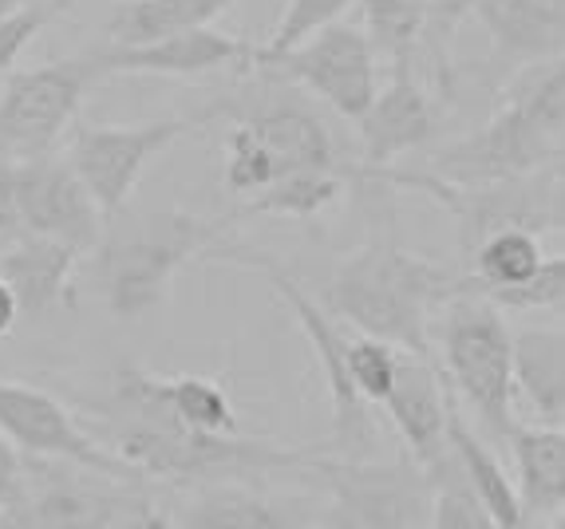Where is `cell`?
<instances>
[{"instance_id": "cell-1", "label": "cell", "mask_w": 565, "mask_h": 529, "mask_svg": "<svg viewBox=\"0 0 565 529\" xmlns=\"http://www.w3.org/2000/svg\"><path fill=\"white\" fill-rule=\"evenodd\" d=\"M92 431L119 463L131 466L139 478H170V483H234L249 474H301L317 451L309 446L254 443L237 435H199L174 419L162 391V376L119 364L107 379L104 399H79Z\"/></svg>"}, {"instance_id": "cell-2", "label": "cell", "mask_w": 565, "mask_h": 529, "mask_svg": "<svg viewBox=\"0 0 565 529\" xmlns=\"http://www.w3.org/2000/svg\"><path fill=\"white\" fill-rule=\"evenodd\" d=\"M565 72L562 60H537L510 84L507 104L479 131L447 142L427 159L424 174L455 190L499 186L546 166H562Z\"/></svg>"}, {"instance_id": "cell-3", "label": "cell", "mask_w": 565, "mask_h": 529, "mask_svg": "<svg viewBox=\"0 0 565 529\" xmlns=\"http://www.w3.org/2000/svg\"><path fill=\"white\" fill-rule=\"evenodd\" d=\"M459 293H471V277L412 253L387 234L337 264L321 304L340 321L356 324L364 336L431 356L427 316Z\"/></svg>"}, {"instance_id": "cell-4", "label": "cell", "mask_w": 565, "mask_h": 529, "mask_svg": "<svg viewBox=\"0 0 565 529\" xmlns=\"http://www.w3.org/2000/svg\"><path fill=\"white\" fill-rule=\"evenodd\" d=\"M234 218H199L190 209H139L104 218L95 241L99 293L115 321H142L167 301L190 261H210Z\"/></svg>"}, {"instance_id": "cell-5", "label": "cell", "mask_w": 565, "mask_h": 529, "mask_svg": "<svg viewBox=\"0 0 565 529\" xmlns=\"http://www.w3.org/2000/svg\"><path fill=\"white\" fill-rule=\"evenodd\" d=\"M0 529H167V521L139 478L40 458L36 471H24V501Z\"/></svg>"}, {"instance_id": "cell-6", "label": "cell", "mask_w": 565, "mask_h": 529, "mask_svg": "<svg viewBox=\"0 0 565 529\" xmlns=\"http://www.w3.org/2000/svg\"><path fill=\"white\" fill-rule=\"evenodd\" d=\"M234 99H214L194 115H174V119H147V123H104V127H76L72 134V151H67V166L76 171V179L87 186L104 218H115L127 202H131L135 186H139L142 171L154 154L186 139L190 131L226 119Z\"/></svg>"}, {"instance_id": "cell-7", "label": "cell", "mask_w": 565, "mask_h": 529, "mask_svg": "<svg viewBox=\"0 0 565 529\" xmlns=\"http://www.w3.org/2000/svg\"><path fill=\"white\" fill-rule=\"evenodd\" d=\"M309 478L329 494L324 529H431L427 474L407 454L392 463H367L317 451Z\"/></svg>"}, {"instance_id": "cell-8", "label": "cell", "mask_w": 565, "mask_h": 529, "mask_svg": "<svg viewBox=\"0 0 565 529\" xmlns=\"http://www.w3.org/2000/svg\"><path fill=\"white\" fill-rule=\"evenodd\" d=\"M210 261H230V264H242V269H254L262 273L265 281L274 284V293L289 304L292 321L301 324L305 341L309 348L317 352V364H321V376H324V388L332 396V439L337 446L352 451V446H367L372 443V407L356 396L349 379V336L337 328L332 321V312L324 309L317 296L305 289L297 277L277 261L274 253H262L254 246H242V241H222L214 249Z\"/></svg>"}, {"instance_id": "cell-9", "label": "cell", "mask_w": 565, "mask_h": 529, "mask_svg": "<svg viewBox=\"0 0 565 529\" xmlns=\"http://www.w3.org/2000/svg\"><path fill=\"white\" fill-rule=\"evenodd\" d=\"M444 368L475 415L507 439L514 427V376H510V328L502 312L479 293L447 301L444 321Z\"/></svg>"}, {"instance_id": "cell-10", "label": "cell", "mask_w": 565, "mask_h": 529, "mask_svg": "<svg viewBox=\"0 0 565 529\" xmlns=\"http://www.w3.org/2000/svg\"><path fill=\"white\" fill-rule=\"evenodd\" d=\"M99 79L92 52L72 60L9 72L0 91V162H29L52 154L60 134L76 123L84 91Z\"/></svg>"}, {"instance_id": "cell-11", "label": "cell", "mask_w": 565, "mask_h": 529, "mask_svg": "<svg viewBox=\"0 0 565 529\" xmlns=\"http://www.w3.org/2000/svg\"><path fill=\"white\" fill-rule=\"evenodd\" d=\"M262 76H277L285 84H301L321 104H329L349 123H356L364 107L372 104L376 79V52L356 24H329L305 44L289 47L281 56L257 64Z\"/></svg>"}, {"instance_id": "cell-12", "label": "cell", "mask_w": 565, "mask_h": 529, "mask_svg": "<svg viewBox=\"0 0 565 529\" xmlns=\"http://www.w3.org/2000/svg\"><path fill=\"white\" fill-rule=\"evenodd\" d=\"M0 435L32 458L76 463L87 471L111 474V478H139L79 423L72 407L20 379H0Z\"/></svg>"}, {"instance_id": "cell-13", "label": "cell", "mask_w": 565, "mask_h": 529, "mask_svg": "<svg viewBox=\"0 0 565 529\" xmlns=\"http://www.w3.org/2000/svg\"><path fill=\"white\" fill-rule=\"evenodd\" d=\"M17 218L20 234H36L47 241L87 253L104 234V214L87 194V186L67 166V159H40L17 162Z\"/></svg>"}, {"instance_id": "cell-14", "label": "cell", "mask_w": 565, "mask_h": 529, "mask_svg": "<svg viewBox=\"0 0 565 529\" xmlns=\"http://www.w3.org/2000/svg\"><path fill=\"white\" fill-rule=\"evenodd\" d=\"M254 47L242 36H226L217 29H194L179 36L151 40V44L92 47L95 72L107 76H167V79H199L214 72H245L254 67Z\"/></svg>"}, {"instance_id": "cell-15", "label": "cell", "mask_w": 565, "mask_h": 529, "mask_svg": "<svg viewBox=\"0 0 565 529\" xmlns=\"http://www.w3.org/2000/svg\"><path fill=\"white\" fill-rule=\"evenodd\" d=\"M439 127V107L431 91L412 76V64L392 67V84L376 87L372 104L356 119L360 151L364 162L356 166V179L372 171H387L399 154L419 151Z\"/></svg>"}, {"instance_id": "cell-16", "label": "cell", "mask_w": 565, "mask_h": 529, "mask_svg": "<svg viewBox=\"0 0 565 529\" xmlns=\"http://www.w3.org/2000/svg\"><path fill=\"white\" fill-rule=\"evenodd\" d=\"M404 439L407 458L415 466H431L435 458L447 454V415H451V399L444 391V379L435 371L431 356H415L399 352L396 379L380 403Z\"/></svg>"}, {"instance_id": "cell-17", "label": "cell", "mask_w": 565, "mask_h": 529, "mask_svg": "<svg viewBox=\"0 0 565 529\" xmlns=\"http://www.w3.org/2000/svg\"><path fill=\"white\" fill-rule=\"evenodd\" d=\"M237 123H245V131L262 142V151L274 162L277 179H281V174H297V171L340 174L337 142H332L329 127H324L309 107L292 104V99H277V104H265V107H257V111L237 115Z\"/></svg>"}, {"instance_id": "cell-18", "label": "cell", "mask_w": 565, "mask_h": 529, "mask_svg": "<svg viewBox=\"0 0 565 529\" xmlns=\"http://www.w3.org/2000/svg\"><path fill=\"white\" fill-rule=\"evenodd\" d=\"M471 17H479L502 64L526 67L537 60H562L565 4H554V0H479Z\"/></svg>"}, {"instance_id": "cell-19", "label": "cell", "mask_w": 565, "mask_h": 529, "mask_svg": "<svg viewBox=\"0 0 565 529\" xmlns=\"http://www.w3.org/2000/svg\"><path fill=\"white\" fill-rule=\"evenodd\" d=\"M76 249L47 241L36 234H17V246L0 253V281L9 284L20 304V316H47L72 301V269Z\"/></svg>"}, {"instance_id": "cell-20", "label": "cell", "mask_w": 565, "mask_h": 529, "mask_svg": "<svg viewBox=\"0 0 565 529\" xmlns=\"http://www.w3.org/2000/svg\"><path fill=\"white\" fill-rule=\"evenodd\" d=\"M510 376L514 391H522L537 423H565V332L554 328H522L510 332Z\"/></svg>"}, {"instance_id": "cell-21", "label": "cell", "mask_w": 565, "mask_h": 529, "mask_svg": "<svg viewBox=\"0 0 565 529\" xmlns=\"http://www.w3.org/2000/svg\"><path fill=\"white\" fill-rule=\"evenodd\" d=\"M510 454L519 466V501L522 510L554 518L565 506V431L562 427H526L514 423L507 431Z\"/></svg>"}, {"instance_id": "cell-22", "label": "cell", "mask_w": 565, "mask_h": 529, "mask_svg": "<svg viewBox=\"0 0 565 529\" xmlns=\"http://www.w3.org/2000/svg\"><path fill=\"white\" fill-rule=\"evenodd\" d=\"M234 4L237 0H127L107 20L104 44L131 47V44H151V40L179 36V32L210 29Z\"/></svg>"}, {"instance_id": "cell-23", "label": "cell", "mask_w": 565, "mask_h": 529, "mask_svg": "<svg viewBox=\"0 0 565 529\" xmlns=\"http://www.w3.org/2000/svg\"><path fill=\"white\" fill-rule=\"evenodd\" d=\"M447 446H451L455 463H459L462 478L471 483V490L479 494V501L487 506V514L494 518L499 529H526V510H522L519 490H514V478L502 471V463L487 451L479 435L471 431V423L455 411L447 415Z\"/></svg>"}, {"instance_id": "cell-24", "label": "cell", "mask_w": 565, "mask_h": 529, "mask_svg": "<svg viewBox=\"0 0 565 529\" xmlns=\"http://www.w3.org/2000/svg\"><path fill=\"white\" fill-rule=\"evenodd\" d=\"M179 529H292L289 514L237 483H206L182 510Z\"/></svg>"}, {"instance_id": "cell-25", "label": "cell", "mask_w": 565, "mask_h": 529, "mask_svg": "<svg viewBox=\"0 0 565 529\" xmlns=\"http://www.w3.org/2000/svg\"><path fill=\"white\" fill-rule=\"evenodd\" d=\"M364 12L360 32L367 36L376 60L392 67L415 64L419 40L427 29V0H356Z\"/></svg>"}, {"instance_id": "cell-26", "label": "cell", "mask_w": 565, "mask_h": 529, "mask_svg": "<svg viewBox=\"0 0 565 529\" xmlns=\"http://www.w3.org/2000/svg\"><path fill=\"white\" fill-rule=\"evenodd\" d=\"M344 194V174L332 171H297L281 174L277 182H269L265 190H257L254 198L245 202L242 218H317L321 209H329L332 202Z\"/></svg>"}, {"instance_id": "cell-27", "label": "cell", "mask_w": 565, "mask_h": 529, "mask_svg": "<svg viewBox=\"0 0 565 529\" xmlns=\"http://www.w3.org/2000/svg\"><path fill=\"white\" fill-rule=\"evenodd\" d=\"M546 261V249L537 241V234L526 229H499V234L482 237L471 249V293H487V289H510V284L526 281L537 264Z\"/></svg>"}, {"instance_id": "cell-28", "label": "cell", "mask_w": 565, "mask_h": 529, "mask_svg": "<svg viewBox=\"0 0 565 529\" xmlns=\"http://www.w3.org/2000/svg\"><path fill=\"white\" fill-rule=\"evenodd\" d=\"M162 391L182 427L199 435H237V411L226 384L210 376H162Z\"/></svg>"}, {"instance_id": "cell-29", "label": "cell", "mask_w": 565, "mask_h": 529, "mask_svg": "<svg viewBox=\"0 0 565 529\" xmlns=\"http://www.w3.org/2000/svg\"><path fill=\"white\" fill-rule=\"evenodd\" d=\"M427 490H431V529H499L494 518L487 514V506L479 501V494L471 490V483L462 478L459 463H455L451 446L444 458H435L431 466H424Z\"/></svg>"}, {"instance_id": "cell-30", "label": "cell", "mask_w": 565, "mask_h": 529, "mask_svg": "<svg viewBox=\"0 0 565 529\" xmlns=\"http://www.w3.org/2000/svg\"><path fill=\"white\" fill-rule=\"evenodd\" d=\"M352 4H356V0H285L281 20H277L269 44L254 47V67L262 64V60H274V56H281V52H289V47L305 44V40L317 36V32L329 29V24H340V17H344Z\"/></svg>"}, {"instance_id": "cell-31", "label": "cell", "mask_w": 565, "mask_h": 529, "mask_svg": "<svg viewBox=\"0 0 565 529\" xmlns=\"http://www.w3.org/2000/svg\"><path fill=\"white\" fill-rule=\"evenodd\" d=\"M396 364H399V348H392L387 341L376 336H349V379L356 396L367 407H380L396 379Z\"/></svg>"}, {"instance_id": "cell-32", "label": "cell", "mask_w": 565, "mask_h": 529, "mask_svg": "<svg viewBox=\"0 0 565 529\" xmlns=\"http://www.w3.org/2000/svg\"><path fill=\"white\" fill-rule=\"evenodd\" d=\"M494 309H514V312H534V309H562L565 301V257H546L526 281L510 284V289H487L479 293Z\"/></svg>"}, {"instance_id": "cell-33", "label": "cell", "mask_w": 565, "mask_h": 529, "mask_svg": "<svg viewBox=\"0 0 565 529\" xmlns=\"http://www.w3.org/2000/svg\"><path fill=\"white\" fill-rule=\"evenodd\" d=\"M274 179L277 171L269 154L262 151V142L245 131V123H234V131L226 134V174H222L226 190L237 198H254L257 190H265Z\"/></svg>"}, {"instance_id": "cell-34", "label": "cell", "mask_w": 565, "mask_h": 529, "mask_svg": "<svg viewBox=\"0 0 565 529\" xmlns=\"http://www.w3.org/2000/svg\"><path fill=\"white\" fill-rule=\"evenodd\" d=\"M60 9H64V0H29L12 17L0 20V76H9L17 60L24 56V47L60 17Z\"/></svg>"}, {"instance_id": "cell-35", "label": "cell", "mask_w": 565, "mask_h": 529, "mask_svg": "<svg viewBox=\"0 0 565 529\" xmlns=\"http://www.w3.org/2000/svg\"><path fill=\"white\" fill-rule=\"evenodd\" d=\"M479 0H427V29L419 47H431V56L439 67H447V47H451L459 24L475 12Z\"/></svg>"}, {"instance_id": "cell-36", "label": "cell", "mask_w": 565, "mask_h": 529, "mask_svg": "<svg viewBox=\"0 0 565 529\" xmlns=\"http://www.w3.org/2000/svg\"><path fill=\"white\" fill-rule=\"evenodd\" d=\"M24 501V463H20L17 446L0 435V518L17 510Z\"/></svg>"}, {"instance_id": "cell-37", "label": "cell", "mask_w": 565, "mask_h": 529, "mask_svg": "<svg viewBox=\"0 0 565 529\" xmlns=\"http://www.w3.org/2000/svg\"><path fill=\"white\" fill-rule=\"evenodd\" d=\"M0 234H20V218H17V162H0Z\"/></svg>"}, {"instance_id": "cell-38", "label": "cell", "mask_w": 565, "mask_h": 529, "mask_svg": "<svg viewBox=\"0 0 565 529\" xmlns=\"http://www.w3.org/2000/svg\"><path fill=\"white\" fill-rule=\"evenodd\" d=\"M17 321H20V304L9 284L0 281V336H9V332L17 328Z\"/></svg>"}, {"instance_id": "cell-39", "label": "cell", "mask_w": 565, "mask_h": 529, "mask_svg": "<svg viewBox=\"0 0 565 529\" xmlns=\"http://www.w3.org/2000/svg\"><path fill=\"white\" fill-rule=\"evenodd\" d=\"M20 4H29V0H0V20L12 17V12H17Z\"/></svg>"}]
</instances>
